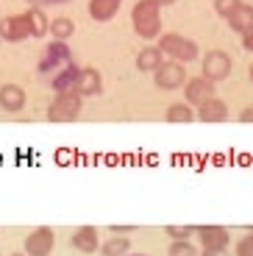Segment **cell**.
Masks as SVG:
<instances>
[{"label":"cell","mask_w":253,"mask_h":256,"mask_svg":"<svg viewBox=\"0 0 253 256\" xmlns=\"http://www.w3.org/2000/svg\"><path fill=\"white\" fill-rule=\"evenodd\" d=\"M131 26L134 34L142 39H158L162 36V6L156 0H136L131 8Z\"/></svg>","instance_id":"cell-1"},{"label":"cell","mask_w":253,"mask_h":256,"mask_svg":"<svg viewBox=\"0 0 253 256\" xmlns=\"http://www.w3.org/2000/svg\"><path fill=\"white\" fill-rule=\"evenodd\" d=\"M158 50L164 53L167 58H172V62H195L198 56H200V48H198V42H192L190 36H184V34H162V36L156 39Z\"/></svg>","instance_id":"cell-2"},{"label":"cell","mask_w":253,"mask_h":256,"mask_svg":"<svg viewBox=\"0 0 253 256\" xmlns=\"http://www.w3.org/2000/svg\"><path fill=\"white\" fill-rule=\"evenodd\" d=\"M84 98L78 92H56V98L48 106V120L50 122H72L81 114Z\"/></svg>","instance_id":"cell-3"},{"label":"cell","mask_w":253,"mask_h":256,"mask_svg":"<svg viewBox=\"0 0 253 256\" xmlns=\"http://www.w3.org/2000/svg\"><path fill=\"white\" fill-rule=\"evenodd\" d=\"M70 62H72V53H70V48H67V42L53 39L50 45L42 50V58H39L36 70H39V76H50L53 78L58 70H64Z\"/></svg>","instance_id":"cell-4"},{"label":"cell","mask_w":253,"mask_h":256,"mask_svg":"<svg viewBox=\"0 0 253 256\" xmlns=\"http://www.w3.org/2000/svg\"><path fill=\"white\" fill-rule=\"evenodd\" d=\"M186 70H184L181 62H172V58H164V64L158 67L156 72H153V81H156L158 90H184V84H186Z\"/></svg>","instance_id":"cell-5"},{"label":"cell","mask_w":253,"mask_h":256,"mask_svg":"<svg viewBox=\"0 0 253 256\" xmlns=\"http://www.w3.org/2000/svg\"><path fill=\"white\" fill-rule=\"evenodd\" d=\"M217 84L209 81L206 76H198V78H186V84H184V100L190 103L192 109H198L200 103H206L209 98H214Z\"/></svg>","instance_id":"cell-6"},{"label":"cell","mask_w":253,"mask_h":256,"mask_svg":"<svg viewBox=\"0 0 253 256\" xmlns=\"http://www.w3.org/2000/svg\"><path fill=\"white\" fill-rule=\"evenodd\" d=\"M203 76L214 84L226 81L231 76V56L226 50H209L203 56Z\"/></svg>","instance_id":"cell-7"},{"label":"cell","mask_w":253,"mask_h":256,"mask_svg":"<svg viewBox=\"0 0 253 256\" xmlns=\"http://www.w3.org/2000/svg\"><path fill=\"white\" fill-rule=\"evenodd\" d=\"M56 245V234L50 226H39L26 237V256H50Z\"/></svg>","instance_id":"cell-8"},{"label":"cell","mask_w":253,"mask_h":256,"mask_svg":"<svg viewBox=\"0 0 253 256\" xmlns=\"http://www.w3.org/2000/svg\"><path fill=\"white\" fill-rule=\"evenodd\" d=\"M31 36V26H28L26 14H12V17L0 20V39L6 42H22Z\"/></svg>","instance_id":"cell-9"},{"label":"cell","mask_w":253,"mask_h":256,"mask_svg":"<svg viewBox=\"0 0 253 256\" xmlns=\"http://www.w3.org/2000/svg\"><path fill=\"white\" fill-rule=\"evenodd\" d=\"M195 237L200 240L203 248H228L231 231L226 226H195Z\"/></svg>","instance_id":"cell-10"},{"label":"cell","mask_w":253,"mask_h":256,"mask_svg":"<svg viewBox=\"0 0 253 256\" xmlns=\"http://www.w3.org/2000/svg\"><path fill=\"white\" fill-rule=\"evenodd\" d=\"M195 114L200 122H226L228 120V106H226V100H220V98L214 95L206 103H200L195 109Z\"/></svg>","instance_id":"cell-11"},{"label":"cell","mask_w":253,"mask_h":256,"mask_svg":"<svg viewBox=\"0 0 253 256\" xmlns=\"http://www.w3.org/2000/svg\"><path fill=\"white\" fill-rule=\"evenodd\" d=\"M78 78H81V67L70 62L64 70H58L50 78V86L53 92H78Z\"/></svg>","instance_id":"cell-12"},{"label":"cell","mask_w":253,"mask_h":256,"mask_svg":"<svg viewBox=\"0 0 253 256\" xmlns=\"http://www.w3.org/2000/svg\"><path fill=\"white\" fill-rule=\"evenodd\" d=\"M70 242H72V248L81 250V254H95V250H100V237H98L95 226H81V228H76Z\"/></svg>","instance_id":"cell-13"},{"label":"cell","mask_w":253,"mask_h":256,"mask_svg":"<svg viewBox=\"0 0 253 256\" xmlns=\"http://www.w3.org/2000/svg\"><path fill=\"white\" fill-rule=\"evenodd\" d=\"M22 106H26V90L17 84H3L0 86V109L20 112Z\"/></svg>","instance_id":"cell-14"},{"label":"cell","mask_w":253,"mask_h":256,"mask_svg":"<svg viewBox=\"0 0 253 256\" xmlns=\"http://www.w3.org/2000/svg\"><path fill=\"white\" fill-rule=\"evenodd\" d=\"M103 90V78L95 67H84L81 78H78V95L81 98H92V95H100Z\"/></svg>","instance_id":"cell-15"},{"label":"cell","mask_w":253,"mask_h":256,"mask_svg":"<svg viewBox=\"0 0 253 256\" xmlns=\"http://www.w3.org/2000/svg\"><path fill=\"white\" fill-rule=\"evenodd\" d=\"M164 53L158 50V45H145L140 53H136V67L142 72H156L162 64H164Z\"/></svg>","instance_id":"cell-16"},{"label":"cell","mask_w":253,"mask_h":256,"mask_svg":"<svg viewBox=\"0 0 253 256\" xmlns=\"http://www.w3.org/2000/svg\"><path fill=\"white\" fill-rule=\"evenodd\" d=\"M228 26H231V31L240 34V36L253 34V6L250 3H242V6L228 17Z\"/></svg>","instance_id":"cell-17"},{"label":"cell","mask_w":253,"mask_h":256,"mask_svg":"<svg viewBox=\"0 0 253 256\" xmlns=\"http://www.w3.org/2000/svg\"><path fill=\"white\" fill-rule=\"evenodd\" d=\"M120 6L122 0H89V17L98 20V22H108L120 12Z\"/></svg>","instance_id":"cell-18"},{"label":"cell","mask_w":253,"mask_h":256,"mask_svg":"<svg viewBox=\"0 0 253 256\" xmlns=\"http://www.w3.org/2000/svg\"><path fill=\"white\" fill-rule=\"evenodd\" d=\"M26 17H28V26H31V36L34 39H42V36L50 34V22H48V17H44V12L39 6H31L26 12Z\"/></svg>","instance_id":"cell-19"},{"label":"cell","mask_w":253,"mask_h":256,"mask_svg":"<svg viewBox=\"0 0 253 256\" xmlns=\"http://www.w3.org/2000/svg\"><path fill=\"white\" fill-rule=\"evenodd\" d=\"M167 122H178V126H186V122H195V109H192L186 100H181V103H172L170 109H167Z\"/></svg>","instance_id":"cell-20"},{"label":"cell","mask_w":253,"mask_h":256,"mask_svg":"<svg viewBox=\"0 0 253 256\" xmlns=\"http://www.w3.org/2000/svg\"><path fill=\"white\" fill-rule=\"evenodd\" d=\"M76 34V22L70 17H56L50 20V36L58 39V42H67V39Z\"/></svg>","instance_id":"cell-21"},{"label":"cell","mask_w":253,"mask_h":256,"mask_svg":"<svg viewBox=\"0 0 253 256\" xmlns=\"http://www.w3.org/2000/svg\"><path fill=\"white\" fill-rule=\"evenodd\" d=\"M128 250H131V240L120 237V234H117V237H108L106 242L100 245V254L103 256H126Z\"/></svg>","instance_id":"cell-22"},{"label":"cell","mask_w":253,"mask_h":256,"mask_svg":"<svg viewBox=\"0 0 253 256\" xmlns=\"http://www.w3.org/2000/svg\"><path fill=\"white\" fill-rule=\"evenodd\" d=\"M167 256H200V250H198L190 240H172Z\"/></svg>","instance_id":"cell-23"},{"label":"cell","mask_w":253,"mask_h":256,"mask_svg":"<svg viewBox=\"0 0 253 256\" xmlns=\"http://www.w3.org/2000/svg\"><path fill=\"white\" fill-rule=\"evenodd\" d=\"M240 6H242V0H214V12L220 14L222 20H228Z\"/></svg>","instance_id":"cell-24"},{"label":"cell","mask_w":253,"mask_h":256,"mask_svg":"<svg viewBox=\"0 0 253 256\" xmlns=\"http://www.w3.org/2000/svg\"><path fill=\"white\" fill-rule=\"evenodd\" d=\"M164 234L170 240H190L195 234V226H167Z\"/></svg>","instance_id":"cell-25"},{"label":"cell","mask_w":253,"mask_h":256,"mask_svg":"<svg viewBox=\"0 0 253 256\" xmlns=\"http://www.w3.org/2000/svg\"><path fill=\"white\" fill-rule=\"evenodd\" d=\"M234 256H253V231H250V234H245V237L236 242Z\"/></svg>","instance_id":"cell-26"},{"label":"cell","mask_w":253,"mask_h":256,"mask_svg":"<svg viewBox=\"0 0 253 256\" xmlns=\"http://www.w3.org/2000/svg\"><path fill=\"white\" fill-rule=\"evenodd\" d=\"M31 6H39V8H44V6H64V3H70V0H28Z\"/></svg>","instance_id":"cell-27"},{"label":"cell","mask_w":253,"mask_h":256,"mask_svg":"<svg viewBox=\"0 0 253 256\" xmlns=\"http://www.w3.org/2000/svg\"><path fill=\"white\" fill-rule=\"evenodd\" d=\"M200 256H228V254H226V248H203Z\"/></svg>","instance_id":"cell-28"},{"label":"cell","mask_w":253,"mask_h":256,"mask_svg":"<svg viewBox=\"0 0 253 256\" xmlns=\"http://www.w3.org/2000/svg\"><path fill=\"white\" fill-rule=\"evenodd\" d=\"M240 122H253V106H248L245 112H240Z\"/></svg>","instance_id":"cell-29"},{"label":"cell","mask_w":253,"mask_h":256,"mask_svg":"<svg viewBox=\"0 0 253 256\" xmlns=\"http://www.w3.org/2000/svg\"><path fill=\"white\" fill-rule=\"evenodd\" d=\"M242 48H245L248 53H253V34H245V36H242Z\"/></svg>","instance_id":"cell-30"},{"label":"cell","mask_w":253,"mask_h":256,"mask_svg":"<svg viewBox=\"0 0 253 256\" xmlns=\"http://www.w3.org/2000/svg\"><path fill=\"white\" fill-rule=\"evenodd\" d=\"M134 226H112V231H131Z\"/></svg>","instance_id":"cell-31"},{"label":"cell","mask_w":253,"mask_h":256,"mask_svg":"<svg viewBox=\"0 0 253 256\" xmlns=\"http://www.w3.org/2000/svg\"><path fill=\"white\" fill-rule=\"evenodd\" d=\"M158 6H170V3H176V0H156Z\"/></svg>","instance_id":"cell-32"},{"label":"cell","mask_w":253,"mask_h":256,"mask_svg":"<svg viewBox=\"0 0 253 256\" xmlns=\"http://www.w3.org/2000/svg\"><path fill=\"white\" fill-rule=\"evenodd\" d=\"M248 76H250V81H253V64H250V70H248Z\"/></svg>","instance_id":"cell-33"},{"label":"cell","mask_w":253,"mask_h":256,"mask_svg":"<svg viewBox=\"0 0 253 256\" xmlns=\"http://www.w3.org/2000/svg\"><path fill=\"white\" fill-rule=\"evenodd\" d=\"M126 256H148V254H126Z\"/></svg>","instance_id":"cell-34"},{"label":"cell","mask_w":253,"mask_h":256,"mask_svg":"<svg viewBox=\"0 0 253 256\" xmlns=\"http://www.w3.org/2000/svg\"><path fill=\"white\" fill-rule=\"evenodd\" d=\"M14 256H26V254H14Z\"/></svg>","instance_id":"cell-35"}]
</instances>
